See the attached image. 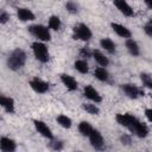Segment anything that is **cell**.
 Here are the masks:
<instances>
[{"label":"cell","instance_id":"obj_31","mask_svg":"<svg viewBox=\"0 0 152 152\" xmlns=\"http://www.w3.org/2000/svg\"><path fill=\"white\" fill-rule=\"evenodd\" d=\"M8 20H10V14L6 11H1V13H0V24L5 25Z\"/></svg>","mask_w":152,"mask_h":152},{"label":"cell","instance_id":"obj_30","mask_svg":"<svg viewBox=\"0 0 152 152\" xmlns=\"http://www.w3.org/2000/svg\"><path fill=\"white\" fill-rule=\"evenodd\" d=\"M50 146L52 150H56V151H59L64 147V142L61 141V140H53L52 139V142H50Z\"/></svg>","mask_w":152,"mask_h":152},{"label":"cell","instance_id":"obj_7","mask_svg":"<svg viewBox=\"0 0 152 152\" xmlns=\"http://www.w3.org/2000/svg\"><path fill=\"white\" fill-rule=\"evenodd\" d=\"M121 90L124 91V94L128 97V99H132V100H135L140 96L144 95V91L135 84L133 83H125L121 86Z\"/></svg>","mask_w":152,"mask_h":152},{"label":"cell","instance_id":"obj_19","mask_svg":"<svg viewBox=\"0 0 152 152\" xmlns=\"http://www.w3.org/2000/svg\"><path fill=\"white\" fill-rule=\"evenodd\" d=\"M94 59H95V62L100 65V66H108V64H109V59H108V57L101 51V50H93V56H91Z\"/></svg>","mask_w":152,"mask_h":152},{"label":"cell","instance_id":"obj_4","mask_svg":"<svg viewBox=\"0 0 152 152\" xmlns=\"http://www.w3.org/2000/svg\"><path fill=\"white\" fill-rule=\"evenodd\" d=\"M93 37V32L89 28L88 25L83 23H78L72 27V38L75 40H82V42H89Z\"/></svg>","mask_w":152,"mask_h":152},{"label":"cell","instance_id":"obj_27","mask_svg":"<svg viewBox=\"0 0 152 152\" xmlns=\"http://www.w3.org/2000/svg\"><path fill=\"white\" fill-rule=\"evenodd\" d=\"M140 81L142 86L147 89H152V75L148 72H141L140 74Z\"/></svg>","mask_w":152,"mask_h":152},{"label":"cell","instance_id":"obj_32","mask_svg":"<svg viewBox=\"0 0 152 152\" xmlns=\"http://www.w3.org/2000/svg\"><path fill=\"white\" fill-rule=\"evenodd\" d=\"M144 32L148 36V37H152V21H148L144 25Z\"/></svg>","mask_w":152,"mask_h":152},{"label":"cell","instance_id":"obj_16","mask_svg":"<svg viewBox=\"0 0 152 152\" xmlns=\"http://www.w3.org/2000/svg\"><path fill=\"white\" fill-rule=\"evenodd\" d=\"M17 150V142L12 138L1 137L0 139V151L1 152H14Z\"/></svg>","mask_w":152,"mask_h":152},{"label":"cell","instance_id":"obj_25","mask_svg":"<svg viewBox=\"0 0 152 152\" xmlns=\"http://www.w3.org/2000/svg\"><path fill=\"white\" fill-rule=\"evenodd\" d=\"M56 121H57V124H58L61 127L66 128V129L71 128V126H72V120H71L68 115H65V114H59V115H57Z\"/></svg>","mask_w":152,"mask_h":152},{"label":"cell","instance_id":"obj_1","mask_svg":"<svg viewBox=\"0 0 152 152\" xmlns=\"http://www.w3.org/2000/svg\"><path fill=\"white\" fill-rule=\"evenodd\" d=\"M26 61H27V55L26 52L20 49V48H17L14 49L7 57L6 59V65L10 70L12 71H18L20 70L25 64H26Z\"/></svg>","mask_w":152,"mask_h":152},{"label":"cell","instance_id":"obj_23","mask_svg":"<svg viewBox=\"0 0 152 152\" xmlns=\"http://www.w3.org/2000/svg\"><path fill=\"white\" fill-rule=\"evenodd\" d=\"M82 109L90 114V115H99L100 114V108L95 102H87V103H82Z\"/></svg>","mask_w":152,"mask_h":152},{"label":"cell","instance_id":"obj_21","mask_svg":"<svg viewBox=\"0 0 152 152\" xmlns=\"http://www.w3.org/2000/svg\"><path fill=\"white\" fill-rule=\"evenodd\" d=\"M100 46L109 53H114L116 51V44L114 43V40H112L110 38H107V37L100 39Z\"/></svg>","mask_w":152,"mask_h":152},{"label":"cell","instance_id":"obj_10","mask_svg":"<svg viewBox=\"0 0 152 152\" xmlns=\"http://www.w3.org/2000/svg\"><path fill=\"white\" fill-rule=\"evenodd\" d=\"M113 5L116 7V10L125 17H128V18H132L134 17V10L133 7L126 1V0H113Z\"/></svg>","mask_w":152,"mask_h":152},{"label":"cell","instance_id":"obj_11","mask_svg":"<svg viewBox=\"0 0 152 152\" xmlns=\"http://www.w3.org/2000/svg\"><path fill=\"white\" fill-rule=\"evenodd\" d=\"M83 95L86 99H88L89 101L91 102H95V103H100L102 101V96L101 94L97 91V89H95L91 84H87L84 86L83 88Z\"/></svg>","mask_w":152,"mask_h":152},{"label":"cell","instance_id":"obj_24","mask_svg":"<svg viewBox=\"0 0 152 152\" xmlns=\"http://www.w3.org/2000/svg\"><path fill=\"white\" fill-rule=\"evenodd\" d=\"M77 128H78V132L81 133V135H83V137H89V134L94 129V127L91 126V124L88 122V121H84V120L78 124Z\"/></svg>","mask_w":152,"mask_h":152},{"label":"cell","instance_id":"obj_29","mask_svg":"<svg viewBox=\"0 0 152 152\" xmlns=\"http://www.w3.org/2000/svg\"><path fill=\"white\" fill-rule=\"evenodd\" d=\"M91 56H93V50H90L89 48H82L80 50V57L86 59V58H89Z\"/></svg>","mask_w":152,"mask_h":152},{"label":"cell","instance_id":"obj_5","mask_svg":"<svg viewBox=\"0 0 152 152\" xmlns=\"http://www.w3.org/2000/svg\"><path fill=\"white\" fill-rule=\"evenodd\" d=\"M28 84H30L31 89L37 94H45L50 89L49 82H46V81H44L39 77H33L32 80H30Z\"/></svg>","mask_w":152,"mask_h":152},{"label":"cell","instance_id":"obj_35","mask_svg":"<svg viewBox=\"0 0 152 152\" xmlns=\"http://www.w3.org/2000/svg\"><path fill=\"white\" fill-rule=\"evenodd\" d=\"M144 4L146 5V7H147V8L152 10V0H144Z\"/></svg>","mask_w":152,"mask_h":152},{"label":"cell","instance_id":"obj_33","mask_svg":"<svg viewBox=\"0 0 152 152\" xmlns=\"http://www.w3.org/2000/svg\"><path fill=\"white\" fill-rule=\"evenodd\" d=\"M145 116H146V119L152 124V108H146V109H145Z\"/></svg>","mask_w":152,"mask_h":152},{"label":"cell","instance_id":"obj_9","mask_svg":"<svg viewBox=\"0 0 152 152\" xmlns=\"http://www.w3.org/2000/svg\"><path fill=\"white\" fill-rule=\"evenodd\" d=\"M88 138H89V142L93 146V148H95V150H103L104 148V139L102 137V133L99 129L94 128Z\"/></svg>","mask_w":152,"mask_h":152},{"label":"cell","instance_id":"obj_6","mask_svg":"<svg viewBox=\"0 0 152 152\" xmlns=\"http://www.w3.org/2000/svg\"><path fill=\"white\" fill-rule=\"evenodd\" d=\"M115 120L120 126H122L129 131L132 128V126L134 125V122L138 120V118L129 113H119L115 115Z\"/></svg>","mask_w":152,"mask_h":152},{"label":"cell","instance_id":"obj_28","mask_svg":"<svg viewBox=\"0 0 152 152\" xmlns=\"http://www.w3.org/2000/svg\"><path fill=\"white\" fill-rule=\"evenodd\" d=\"M65 10L71 14H76V13H78V5L75 1L69 0L65 2Z\"/></svg>","mask_w":152,"mask_h":152},{"label":"cell","instance_id":"obj_36","mask_svg":"<svg viewBox=\"0 0 152 152\" xmlns=\"http://www.w3.org/2000/svg\"><path fill=\"white\" fill-rule=\"evenodd\" d=\"M151 100H152V96H151Z\"/></svg>","mask_w":152,"mask_h":152},{"label":"cell","instance_id":"obj_20","mask_svg":"<svg viewBox=\"0 0 152 152\" xmlns=\"http://www.w3.org/2000/svg\"><path fill=\"white\" fill-rule=\"evenodd\" d=\"M94 76L96 80H99L100 82H108L110 78V75L108 72V70L106 69V66H97L94 70Z\"/></svg>","mask_w":152,"mask_h":152},{"label":"cell","instance_id":"obj_2","mask_svg":"<svg viewBox=\"0 0 152 152\" xmlns=\"http://www.w3.org/2000/svg\"><path fill=\"white\" fill-rule=\"evenodd\" d=\"M31 50L34 56V58L40 63H48L50 59V52L49 48L44 42L36 40L31 44Z\"/></svg>","mask_w":152,"mask_h":152},{"label":"cell","instance_id":"obj_17","mask_svg":"<svg viewBox=\"0 0 152 152\" xmlns=\"http://www.w3.org/2000/svg\"><path fill=\"white\" fill-rule=\"evenodd\" d=\"M0 106L2 107V109L10 114L15 112V102L11 96H6V95H1L0 96Z\"/></svg>","mask_w":152,"mask_h":152},{"label":"cell","instance_id":"obj_18","mask_svg":"<svg viewBox=\"0 0 152 152\" xmlns=\"http://www.w3.org/2000/svg\"><path fill=\"white\" fill-rule=\"evenodd\" d=\"M125 46L126 50L128 51V53L133 57H138L140 55V46L137 43V40H134L133 38H128L125 40Z\"/></svg>","mask_w":152,"mask_h":152},{"label":"cell","instance_id":"obj_22","mask_svg":"<svg viewBox=\"0 0 152 152\" xmlns=\"http://www.w3.org/2000/svg\"><path fill=\"white\" fill-rule=\"evenodd\" d=\"M74 68L77 72L82 74V75H86L88 74L89 71V65H88V62L84 59V58H80V59H76L74 62Z\"/></svg>","mask_w":152,"mask_h":152},{"label":"cell","instance_id":"obj_34","mask_svg":"<svg viewBox=\"0 0 152 152\" xmlns=\"http://www.w3.org/2000/svg\"><path fill=\"white\" fill-rule=\"evenodd\" d=\"M121 141H122V144H129L131 142V137L129 135H122Z\"/></svg>","mask_w":152,"mask_h":152},{"label":"cell","instance_id":"obj_3","mask_svg":"<svg viewBox=\"0 0 152 152\" xmlns=\"http://www.w3.org/2000/svg\"><path fill=\"white\" fill-rule=\"evenodd\" d=\"M28 32L37 40H40V42H44V43L51 40V32H50L49 26H45V25H42V24H34V25L28 26Z\"/></svg>","mask_w":152,"mask_h":152},{"label":"cell","instance_id":"obj_8","mask_svg":"<svg viewBox=\"0 0 152 152\" xmlns=\"http://www.w3.org/2000/svg\"><path fill=\"white\" fill-rule=\"evenodd\" d=\"M33 126L36 128V131L45 139L48 140H52L53 139V133L51 131V128L48 126V124H45L43 120H38V119H34L33 120Z\"/></svg>","mask_w":152,"mask_h":152},{"label":"cell","instance_id":"obj_14","mask_svg":"<svg viewBox=\"0 0 152 152\" xmlns=\"http://www.w3.org/2000/svg\"><path fill=\"white\" fill-rule=\"evenodd\" d=\"M110 28L113 30V32L115 34H118L119 37L121 38H125V39H128L132 37V32L128 27H126L125 25L122 24H119V23H110Z\"/></svg>","mask_w":152,"mask_h":152},{"label":"cell","instance_id":"obj_26","mask_svg":"<svg viewBox=\"0 0 152 152\" xmlns=\"http://www.w3.org/2000/svg\"><path fill=\"white\" fill-rule=\"evenodd\" d=\"M48 26L52 31H59L62 27V20L57 15H50V18L48 20Z\"/></svg>","mask_w":152,"mask_h":152},{"label":"cell","instance_id":"obj_12","mask_svg":"<svg viewBox=\"0 0 152 152\" xmlns=\"http://www.w3.org/2000/svg\"><path fill=\"white\" fill-rule=\"evenodd\" d=\"M129 132H132L134 135H137L140 139H144L148 135V127L146 126V124L141 122L139 119L134 122V125L132 126V128L129 129Z\"/></svg>","mask_w":152,"mask_h":152},{"label":"cell","instance_id":"obj_13","mask_svg":"<svg viewBox=\"0 0 152 152\" xmlns=\"http://www.w3.org/2000/svg\"><path fill=\"white\" fill-rule=\"evenodd\" d=\"M59 80H61L62 84L66 88V90H69V91H75V90H77L78 83H77V81H76V78H75L74 76L68 75V74H62V75L59 76Z\"/></svg>","mask_w":152,"mask_h":152},{"label":"cell","instance_id":"obj_15","mask_svg":"<svg viewBox=\"0 0 152 152\" xmlns=\"http://www.w3.org/2000/svg\"><path fill=\"white\" fill-rule=\"evenodd\" d=\"M15 14H17L18 20H20L23 23L33 21L36 19L34 13L30 8H27V7H19V8H17V13Z\"/></svg>","mask_w":152,"mask_h":152}]
</instances>
